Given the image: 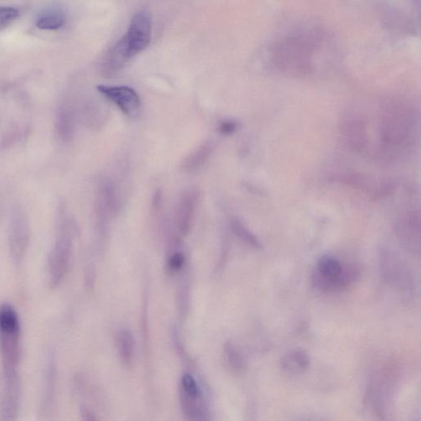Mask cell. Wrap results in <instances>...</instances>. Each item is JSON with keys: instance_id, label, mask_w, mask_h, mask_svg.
<instances>
[{"instance_id": "1", "label": "cell", "mask_w": 421, "mask_h": 421, "mask_svg": "<svg viewBox=\"0 0 421 421\" xmlns=\"http://www.w3.org/2000/svg\"><path fill=\"white\" fill-rule=\"evenodd\" d=\"M151 36L152 19L150 14L139 12L132 18L127 31L114 47L129 62L149 46Z\"/></svg>"}, {"instance_id": "2", "label": "cell", "mask_w": 421, "mask_h": 421, "mask_svg": "<svg viewBox=\"0 0 421 421\" xmlns=\"http://www.w3.org/2000/svg\"><path fill=\"white\" fill-rule=\"evenodd\" d=\"M358 277L353 266H342L341 263L329 256L321 257L313 275L314 285L322 291H335L349 286Z\"/></svg>"}, {"instance_id": "3", "label": "cell", "mask_w": 421, "mask_h": 421, "mask_svg": "<svg viewBox=\"0 0 421 421\" xmlns=\"http://www.w3.org/2000/svg\"><path fill=\"white\" fill-rule=\"evenodd\" d=\"M97 91L114 103L124 114L134 117L141 107V100L134 89L126 86L99 85Z\"/></svg>"}, {"instance_id": "4", "label": "cell", "mask_w": 421, "mask_h": 421, "mask_svg": "<svg viewBox=\"0 0 421 421\" xmlns=\"http://www.w3.org/2000/svg\"><path fill=\"white\" fill-rule=\"evenodd\" d=\"M199 200V192L196 188L188 189L184 192L176 210V223L181 233L186 235L192 228Z\"/></svg>"}, {"instance_id": "5", "label": "cell", "mask_w": 421, "mask_h": 421, "mask_svg": "<svg viewBox=\"0 0 421 421\" xmlns=\"http://www.w3.org/2000/svg\"><path fill=\"white\" fill-rule=\"evenodd\" d=\"M119 208L117 191L114 184L110 180H104L99 186L97 200V212L98 218L102 222L112 218Z\"/></svg>"}, {"instance_id": "6", "label": "cell", "mask_w": 421, "mask_h": 421, "mask_svg": "<svg viewBox=\"0 0 421 421\" xmlns=\"http://www.w3.org/2000/svg\"><path fill=\"white\" fill-rule=\"evenodd\" d=\"M70 257V241L66 238L58 242L50 257V272L53 282H58L64 277Z\"/></svg>"}, {"instance_id": "7", "label": "cell", "mask_w": 421, "mask_h": 421, "mask_svg": "<svg viewBox=\"0 0 421 421\" xmlns=\"http://www.w3.org/2000/svg\"><path fill=\"white\" fill-rule=\"evenodd\" d=\"M310 366V357L301 350L292 351L282 357L281 366L289 375H299L307 371Z\"/></svg>"}, {"instance_id": "8", "label": "cell", "mask_w": 421, "mask_h": 421, "mask_svg": "<svg viewBox=\"0 0 421 421\" xmlns=\"http://www.w3.org/2000/svg\"><path fill=\"white\" fill-rule=\"evenodd\" d=\"M213 150V144L209 142L200 146L197 150L192 152L183 161L182 170L188 173L197 171L208 161Z\"/></svg>"}, {"instance_id": "9", "label": "cell", "mask_w": 421, "mask_h": 421, "mask_svg": "<svg viewBox=\"0 0 421 421\" xmlns=\"http://www.w3.org/2000/svg\"><path fill=\"white\" fill-rule=\"evenodd\" d=\"M11 241L14 251L19 254L26 247L28 241V225L21 213L14 215L11 228Z\"/></svg>"}, {"instance_id": "10", "label": "cell", "mask_w": 421, "mask_h": 421, "mask_svg": "<svg viewBox=\"0 0 421 421\" xmlns=\"http://www.w3.org/2000/svg\"><path fill=\"white\" fill-rule=\"evenodd\" d=\"M65 23L64 14L57 9H47L39 14L36 25L39 29L54 31L62 28Z\"/></svg>"}, {"instance_id": "11", "label": "cell", "mask_w": 421, "mask_h": 421, "mask_svg": "<svg viewBox=\"0 0 421 421\" xmlns=\"http://www.w3.org/2000/svg\"><path fill=\"white\" fill-rule=\"evenodd\" d=\"M19 319L15 310L8 304L0 307V334L19 333Z\"/></svg>"}, {"instance_id": "12", "label": "cell", "mask_w": 421, "mask_h": 421, "mask_svg": "<svg viewBox=\"0 0 421 421\" xmlns=\"http://www.w3.org/2000/svg\"><path fill=\"white\" fill-rule=\"evenodd\" d=\"M118 348L121 360L124 364L130 365L134 359V341L129 331L123 330L119 334Z\"/></svg>"}, {"instance_id": "13", "label": "cell", "mask_w": 421, "mask_h": 421, "mask_svg": "<svg viewBox=\"0 0 421 421\" xmlns=\"http://www.w3.org/2000/svg\"><path fill=\"white\" fill-rule=\"evenodd\" d=\"M58 131L62 139H68L71 138L75 131V117L73 112L68 108L61 110L58 117Z\"/></svg>"}, {"instance_id": "14", "label": "cell", "mask_w": 421, "mask_h": 421, "mask_svg": "<svg viewBox=\"0 0 421 421\" xmlns=\"http://www.w3.org/2000/svg\"><path fill=\"white\" fill-rule=\"evenodd\" d=\"M231 229L233 233L239 237L240 239L246 242L247 244L254 247L255 249H260L261 244L256 236L250 233V231L245 228L238 220H233L231 222Z\"/></svg>"}, {"instance_id": "15", "label": "cell", "mask_w": 421, "mask_h": 421, "mask_svg": "<svg viewBox=\"0 0 421 421\" xmlns=\"http://www.w3.org/2000/svg\"><path fill=\"white\" fill-rule=\"evenodd\" d=\"M20 13L13 7H0V31L6 28L19 17Z\"/></svg>"}, {"instance_id": "16", "label": "cell", "mask_w": 421, "mask_h": 421, "mask_svg": "<svg viewBox=\"0 0 421 421\" xmlns=\"http://www.w3.org/2000/svg\"><path fill=\"white\" fill-rule=\"evenodd\" d=\"M182 388L186 396L193 399H197L199 397L200 392L198 384L193 376L188 373L182 378Z\"/></svg>"}, {"instance_id": "17", "label": "cell", "mask_w": 421, "mask_h": 421, "mask_svg": "<svg viewBox=\"0 0 421 421\" xmlns=\"http://www.w3.org/2000/svg\"><path fill=\"white\" fill-rule=\"evenodd\" d=\"M237 128H238V124L235 120H224L220 123L218 126V131L220 134L223 135H230L235 133Z\"/></svg>"}, {"instance_id": "18", "label": "cell", "mask_w": 421, "mask_h": 421, "mask_svg": "<svg viewBox=\"0 0 421 421\" xmlns=\"http://www.w3.org/2000/svg\"><path fill=\"white\" fill-rule=\"evenodd\" d=\"M186 255L183 254V252H176V254L173 255L168 262V265L173 271L180 270L181 268L183 266L184 262H186Z\"/></svg>"}, {"instance_id": "19", "label": "cell", "mask_w": 421, "mask_h": 421, "mask_svg": "<svg viewBox=\"0 0 421 421\" xmlns=\"http://www.w3.org/2000/svg\"><path fill=\"white\" fill-rule=\"evenodd\" d=\"M228 356L231 365L236 368H240L243 366V361H242L240 356L238 354L233 347L230 346L228 347Z\"/></svg>"}, {"instance_id": "20", "label": "cell", "mask_w": 421, "mask_h": 421, "mask_svg": "<svg viewBox=\"0 0 421 421\" xmlns=\"http://www.w3.org/2000/svg\"><path fill=\"white\" fill-rule=\"evenodd\" d=\"M161 193H156L155 194V198H154V201L155 208H158V207H159V205L161 203Z\"/></svg>"}]
</instances>
